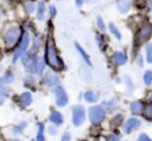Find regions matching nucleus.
<instances>
[{
	"label": "nucleus",
	"mask_w": 152,
	"mask_h": 141,
	"mask_svg": "<svg viewBox=\"0 0 152 141\" xmlns=\"http://www.w3.org/2000/svg\"><path fill=\"white\" fill-rule=\"evenodd\" d=\"M115 104H116V100H114V98H113L110 102H106V103H103V105H106V107L108 105V109H109V110H112V109L115 107Z\"/></svg>",
	"instance_id": "a878e982"
},
{
	"label": "nucleus",
	"mask_w": 152,
	"mask_h": 141,
	"mask_svg": "<svg viewBox=\"0 0 152 141\" xmlns=\"http://www.w3.org/2000/svg\"><path fill=\"white\" fill-rule=\"evenodd\" d=\"M109 30H110V32H112V33H113L118 39H120V38H121V34H120V32L118 31V28L114 26V24H112V23L109 24Z\"/></svg>",
	"instance_id": "4be33fe9"
},
{
	"label": "nucleus",
	"mask_w": 152,
	"mask_h": 141,
	"mask_svg": "<svg viewBox=\"0 0 152 141\" xmlns=\"http://www.w3.org/2000/svg\"><path fill=\"white\" fill-rule=\"evenodd\" d=\"M82 4H83V0H76V5L77 6H81Z\"/></svg>",
	"instance_id": "c9c22d12"
},
{
	"label": "nucleus",
	"mask_w": 152,
	"mask_h": 141,
	"mask_svg": "<svg viewBox=\"0 0 152 141\" xmlns=\"http://www.w3.org/2000/svg\"><path fill=\"white\" fill-rule=\"evenodd\" d=\"M75 46H76V49H77L78 53H80V55H81V56L83 57V59H84V60L87 62V64H89V65H90V58H89V56H88V55L86 53V51H84V50H83V49H82V47L80 46V44H77V43L75 44Z\"/></svg>",
	"instance_id": "a211bd4d"
},
{
	"label": "nucleus",
	"mask_w": 152,
	"mask_h": 141,
	"mask_svg": "<svg viewBox=\"0 0 152 141\" xmlns=\"http://www.w3.org/2000/svg\"><path fill=\"white\" fill-rule=\"evenodd\" d=\"M58 83V78L52 73H46L44 77V84L48 86H53Z\"/></svg>",
	"instance_id": "9d476101"
},
{
	"label": "nucleus",
	"mask_w": 152,
	"mask_h": 141,
	"mask_svg": "<svg viewBox=\"0 0 152 141\" xmlns=\"http://www.w3.org/2000/svg\"><path fill=\"white\" fill-rule=\"evenodd\" d=\"M45 59L46 63L56 70H62L63 69V63L61 60V58L57 55V49L55 46V43L51 38L48 39L46 41V47H45Z\"/></svg>",
	"instance_id": "f257e3e1"
},
{
	"label": "nucleus",
	"mask_w": 152,
	"mask_h": 141,
	"mask_svg": "<svg viewBox=\"0 0 152 141\" xmlns=\"http://www.w3.org/2000/svg\"><path fill=\"white\" fill-rule=\"evenodd\" d=\"M126 56L122 53V52H115L114 56H113V60L116 65H122L126 63Z\"/></svg>",
	"instance_id": "ddd939ff"
},
{
	"label": "nucleus",
	"mask_w": 152,
	"mask_h": 141,
	"mask_svg": "<svg viewBox=\"0 0 152 141\" xmlns=\"http://www.w3.org/2000/svg\"><path fill=\"white\" fill-rule=\"evenodd\" d=\"M144 115H145L146 118H152V103L148 104V105L145 108V110H144Z\"/></svg>",
	"instance_id": "b1692460"
},
{
	"label": "nucleus",
	"mask_w": 152,
	"mask_h": 141,
	"mask_svg": "<svg viewBox=\"0 0 152 141\" xmlns=\"http://www.w3.org/2000/svg\"><path fill=\"white\" fill-rule=\"evenodd\" d=\"M137 141H152V140H151L146 134H140Z\"/></svg>",
	"instance_id": "cd10ccee"
},
{
	"label": "nucleus",
	"mask_w": 152,
	"mask_h": 141,
	"mask_svg": "<svg viewBox=\"0 0 152 141\" xmlns=\"http://www.w3.org/2000/svg\"><path fill=\"white\" fill-rule=\"evenodd\" d=\"M12 81H13V75H12V73H7V75L2 78V82H6V83L12 82Z\"/></svg>",
	"instance_id": "c85d7f7f"
},
{
	"label": "nucleus",
	"mask_w": 152,
	"mask_h": 141,
	"mask_svg": "<svg viewBox=\"0 0 152 141\" xmlns=\"http://www.w3.org/2000/svg\"><path fill=\"white\" fill-rule=\"evenodd\" d=\"M61 141H70V135H69V133H64Z\"/></svg>",
	"instance_id": "2f4dec72"
},
{
	"label": "nucleus",
	"mask_w": 152,
	"mask_h": 141,
	"mask_svg": "<svg viewBox=\"0 0 152 141\" xmlns=\"http://www.w3.org/2000/svg\"><path fill=\"white\" fill-rule=\"evenodd\" d=\"M139 126H140V121H139L138 118H135V117H132V118H129V120L124 124V132L128 134V133L133 132L134 129H137Z\"/></svg>",
	"instance_id": "1a4fd4ad"
},
{
	"label": "nucleus",
	"mask_w": 152,
	"mask_h": 141,
	"mask_svg": "<svg viewBox=\"0 0 152 141\" xmlns=\"http://www.w3.org/2000/svg\"><path fill=\"white\" fill-rule=\"evenodd\" d=\"M43 70H44V62H43L42 58L37 57V59H36V73L37 75H42Z\"/></svg>",
	"instance_id": "dca6fc26"
},
{
	"label": "nucleus",
	"mask_w": 152,
	"mask_h": 141,
	"mask_svg": "<svg viewBox=\"0 0 152 141\" xmlns=\"http://www.w3.org/2000/svg\"><path fill=\"white\" fill-rule=\"evenodd\" d=\"M84 121V109L81 105H76L72 108V123L78 127Z\"/></svg>",
	"instance_id": "39448f33"
},
{
	"label": "nucleus",
	"mask_w": 152,
	"mask_h": 141,
	"mask_svg": "<svg viewBox=\"0 0 152 141\" xmlns=\"http://www.w3.org/2000/svg\"><path fill=\"white\" fill-rule=\"evenodd\" d=\"M55 94H56V103L59 107H63L68 103V96L66 92L64 91V89L62 86H57L55 89Z\"/></svg>",
	"instance_id": "0eeeda50"
},
{
	"label": "nucleus",
	"mask_w": 152,
	"mask_h": 141,
	"mask_svg": "<svg viewBox=\"0 0 152 141\" xmlns=\"http://www.w3.org/2000/svg\"><path fill=\"white\" fill-rule=\"evenodd\" d=\"M142 110H144V104H142V102L135 101V102L131 103V111H132L133 114H135V115L141 114Z\"/></svg>",
	"instance_id": "9b49d317"
},
{
	"label": "nucleus",
	"mask_w": 152,
	"mask_h": 141,
	"mask_svg": "<svg viewBox=\"0 0 152 141\" xmlns=\"http://www.w3.org/2000/svg\"><path fill=\"white\" fill-rule=\"evenodd\" d=\"M119 140H120V136L118 134H112L107 139V141H119Z\"/></svg>",
	"instance_id": "bb28decb"
},
{
	"label": "nucleus",
	"mask_w": 152,
	"mask_h": 141,
	"mask_svg": "<svg viewBox=\"0 0 152 141\" xmlns=\"http://www.w3.org/2000/svg\"><path fill=\"white\" fill-rule=\"evenodd\" d=\"M28 41H30L28 33H23L21 39H20V41H19V45H18L17 50H15L14 53H13V62H17L18 58L26 51V49H27V46H28Z\"/></svg>",
	"instance_id": "7ed1b4c3"
},
{
	"label": "nucleus",
	"mask_w": 152,
	"mask_h": 141,
	"mask_svg": "<svg viewBox=\"0 0 152 141\" xmlns=\"http://www.w3.org/2000/svg\"><path fill=\"white\" fill-rule=\"evenodd\" d=\"M151 34H152V25L151 24H144L141 27H140V30H139V32H138V39H139V41H146L150 37H151Z\"/></svg>",
	"instance_id": "423d86ee"
},
{
	"label": "nucleus",
	"mask_w": 152,
	"mask_h": 141,
	"mask_svg": "<svg viewBox=\"0 0 152 141\" xmlns=\"http://www.w3.org/2000/svg\"><path fill=\"white\" fill-rule=\"evenodd\" d=\"M19 34H20V28L17 27V26H12L10 28L6 30V32L4 33V41L7 46H13L18 38H19Z\"/></svg>",
	"instance_id": "f03ea898"
},
{
	"label": "nucleus",
	"mask_w": 152,
	"mask_h": 141,
	"mask_svg": "<svg viewBox=\"0 0 152 141\" xmlns=\"http://www.w3.org/2000/svg\"><path fill=\"white\" fill-rule=\"evenodd\" d=\"M141 60H142V58H141V56H139V57H138V64H139V65H141V63H142Z\"/></svg>",
	"instance_id": "e433bc0d"
},
{
	"label": "nucleus",
	"mask_w": 152,
	"mask_h": 141,
	"mask_svg": "<svg viewBox=\"0 0 152 141\" xmlns=\"http://www.w3.org/2000/svg\"><path fill=\"white\" fill-rule=\"evenodd\" d=\"M37 141H44V124H38V133H37Z\"/></svg>",
	"instance_id": "aec40b11"
},
{
	"label": "nucleus",
	"mask_w": 152,
	"mask_h": 141,
	"mask_svg": "<svg viewBox=\"0 0 152 141\" xmlns=\"http://www.w3.org/2000/svg\"><path fill=\"white\" fill-rule=\"evenodd\" d=\"M97 26H99V28L101 31H104V24H103V21H102V19L100 17L97 18Z\"/></svg>",
	"instance_id": "c756f323"
},
{
	"label": "nucleus",
	"mask_w": 152,
	"mask_h": 141,
	"mask_svg": "<svg viewBox=\"0 0 152 141\" xmlns=\"http://www.w3.org/2000/svg\"><path fill=\"white\" fill-rule=\"evenodd\" d=\"M118 9L121 13H126L129 9V1L128 0H120L118 2Z\"/></svg>",
	"instance_id": "2eb2a0df"
},
{
	"label": "nucleus",
	"mask_w": 152,
	"mask_h": 141,
	"mask_svg": "<svg viewBox=\"0 0 152 141\" xmlns=\"http://www.w3.org/2000/svg\"><path fill=\"white\" fill-rule=\"evenodd\" d=\"M25 126H26V123H25V122H23V123L19 126L20 128H14V132H15V133H18V132H21V130L24 129V127H25Z\"/></svg>",
	"instance_id": "473e14b6"
},
{
	"label": "nucleus",
	"mask_w": 152,
	"mask_h": 141,
	"mask_svg": "<svg viewBox=\"0 0 152 141\" xmlns=\"http://www.w3.org/2000/svg\"><path fill=\"white\" fill-rule=\"evenodd\" d=\"M50 121L53 122L55 124H62L63 123V117H62V114L58 113V111H52L50 114Z\"/></svg>",
	"instance_id": "4468645a"
},
{
	"label": "nucleus",
	"mask_w": 152,
	"mask_h": 141,
	"mask_svg": "<svg viewBox=\"0 0 152 141\" xmlns=\"http://www.w3.org/2000/svg\"><path fill=\"white\" fill-rule=\"evenodd\" d=\"M146 55H147L148 63H152V44H147L146 45Z\"/></svg>",
	"instance_id": "5701e85b"
},
{
	"label": "nucleus",
	"mask_w": 152,
	"mask_h": 141,
	"mask_svg": "<svg viewBox=\"0 0 152 141\" xmlns=\"http://www.w3.org/2000/svg\"><path fill=\"white\" fill-rule=\"evenodd\" d=\"M44 8H45L44 2L39 1L38 2V9H37V18H38V20H43V18H44Z\"/></svg>",
	"instance_id": "f3484780"
},
{
	"label": "nucleus",
	"mask_w": 152,
	"mask_h": 141,
	"mask_svg": "<svg viewBox=\"0 0 152 141\" xmlns=\"http://www.w3.org/2000/svg\"><path fill=\"white\" fill-rule=\"evenodd\" d=\"M50 12H51V15H52V17L56 14V9H55V7H53V6H51V7H50Z\"/></svg>",
	"instance_id": "f704fd0d"
},
{
	"label": "nucleus",
	"mask_w": 152,
	"mask_h": 141,
	"mask_svg": "<svg viewBox=\"0 0 152 141\" xmlns=\"http://www.w3.org/2000/svg\"><path fill=\"white\" fill-rule=\"evenodd\" d=\"M13 141H19V140H13Z\"/></svg>",
	"instance_id": "58836bf2"
},
{
	"label": "nucleus",
	"mask_w": 152,
	"mask_h": 141,
	"mask_svg": "<svg viewBox=\"0 0 152 141\" xmlns=\"http://www.w3.org/2000/svg\"><path fill=\"white\" fill-rule=\"evenodd\" d=\"M19 101H20L21 105L27 107V105H30L31 102H32V96H31L30 92H23V94L20 95V97H19Z\"/></svg>",
	"instance_id": "f8f14e48"
},
{
	"label": "nucleus",
	"mask_w": 152,
	"mask_h": 141,
	"mask_svg": "<svg viewBox=\"0 0 152 141\" xmlns=\"http://www.w3.org/2000/svg\"><path fill=\"white\" fill-rule=\"evenodd\" d=\"M150 100H152V92L150 94Z\"/></svg>",
	"instance_id": "4c0bfd02"
},
{
	"label": "nucleus",
	"mask_w": 152,
	"mask_h": 141,
	"mask_svg": "<svg viewBox=\"0 0 152 141\" xmlns=\"http://www.w3.org/2000/svg\"><path fill=\"white\" fill-rule=\"evenodd\" d=\"M25 9H26L28 13H31V12L34 9V5H33L31 1H26V2H25Z\"/></svg>",
	"instance_id": "393cba45"
},
{
	"label": "nucleus",
	"mask_w": 152,
	"mask_h": 141,
	"mask_svg": "<svg viewBox=\"0 0 152 141\" xmlns=\"http://www.w3.org/2000/svg\"><path fill=\"white\" fill-rule=\"evenodd\" d=\"M39 40H40V37H36V40H34V47L39 46Z\"/></svg>",
	"instance_id": "72a5a7b5"
},
{
	"label": "nucleus",
	"mask_w": 152,
	"mask_h": 141,
	"mask_svg": "<svg viewBox=\"0 0 152 141\" xmlns=\"http://www.w3.org/2000/svg\"><path fill=\"white\" fill-rule=\"evenodd\" d=\"M84 98L88 102H95L97 100V95L93 91H87V92H84Z\"/></svg>",
	"instance_id": "6ab92c4d"
},
{
	"label": "nucleus",
	"mask_w": 152,
	"mask_h": 141,
	"mask_svg": "<svg viewBox=\"0 0 152 141\" xmlns=\"http://www.w3.org/2000/svg\"><path fill=\"white\" fill-rule=\"evenodd\" d=\"M144 82L145 84H151L152 83V71H146L144 73Z\"/></svg>",
	"instance_id": "412c9836"
},
{
	"label": "nucleus",
	"mask_w": 152,
	"mask_h": 141,
	"mask_svg": "<svg viewBox=\"0 0 152 141\" xmlns=\"http://www.w3.org/2000/svg\"><path fill=\"white\" fill-rule=\"evenodd\" d=\"M121 117H122L121 115H118V116H115V117H114L115 120H113V121H112V123H113L114 126H116V124H118V123L121 121Z\"/></svg>",
	"instance_id": "7c9ffc66"
},
{
	"label": "nucleus",
	"mask_w": 152,
	"mask_h": 141,
	"mask_svg": "<svg viewBox=\"0 0 152 141\" xmlns=\"http://www.w3.org/2000/svg\"><path fill=\"white\" fill-rule=\"evenodd\" d=\"M103 117H104V110L102 107L95 105L89 109V118L91 123H100L103 120Z\"/></svg>",
	"instance_id": "20e7f679"
},
{
	"label": "nucleus",
	"mask_w": 152,
	"mask_h": 141,
	"mask_svg": "<svg viewBox=\"0 0 152 141\" xmlns=\"http://www.w3.org/2000/svg\"><path fill=\"white\" fill-rule=\"evenodd\" d=\"M36 57L32 55V53H30V55H27L25 58H24V65H25V68H26V71L27 72H36Z\"/></svg>",
	"instance_id": "6e6552de"
}]
</instances>
